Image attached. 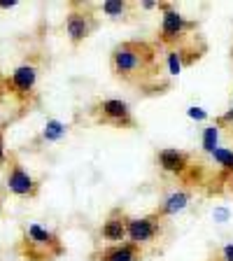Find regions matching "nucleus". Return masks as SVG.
I'll list each match as a JSON object with an SVG mask.
<instances>
[{
	"label": "nucleus",
	"instance_id": "obj_1",
	"mask_svg": "<svg viewBox=\"0 0 233 261\" xmlns=\"http://www.w3.org/2000/svg\"><path fill=\"white\" fill-rule=\"evenodd\" d=\"M147 49L145 44L138 42H121L112 49V56H110V65H112V72L121 80H131V77L140 75L145 70L147 61L152 59L149 54H145Z\"/></svg>",
	"mask_w": 233,
	"mask_h": 261
},
{
	"label": "nucleus",
	"instance_id": "obj_2",
	"mask_svg": "<svg viewBox=\"0 0 233 261\" xmlns=\"http://www.w3.org/2000/svg\"><path fill=\"white\" fill-rule=\"evenodd\" d=\"M161 217L147 215V217H126V243L145 247L152 245L161 236Z\"/></svg>",
	"mask_w": 233,
	"mask_h": 261
},
{
	"label": "nucleus",
	"instance_id": "obj_3",
	"mask_svg": "<svg viewBox=\"0 0 233 261\" xmlns=\"http://www.w3.org/2000/svg\"><path fill=\"white\" fill-rule=\"evenodd\" d=\"M5 189L16 198H35L40 191V182L23 168L16 159H10L5 175Z\"/></svg>",
	"mask_w": 233,
	"mask_h": 261
},
{
	"label": "nucleus",
	"instance_id": "obj_4",
	"mask_svg": "<svg viewBox=\"0 0 233 261\" xmlns=\"http://www.w3.org/2000/svg\"><path fill=\"white\" fill-rule=\"evenodd\" d=\"M23 240L31 250H38L40 254H61V243H59V236L49 228L40 226V224L31 222L23 226Z\"/></svg>",
	"mask_w": 233,
	"mask_h": 261
},
{
	"label": "nucleus",
	"instance_id": "obj_5",
	"mask_svg": "<svg viewBox=\"0 0 233 261\" xmlns=\"http://www.w3.org/2000/svg\"><path fill=\"white\" fill-rule=\"evenodd\" d=\"M98 114H100L103 121H108L112 126H119V128H131V126L136 124L133 110L121 98H105V100H100L98 103Z\"/></svg>",
	"mask_w": 233,
	"mask_h": 261
},
{
	"label": "nucleus",
	"instance_id": "obj_6",
	"mask_svg": "<svg viewBox=\"0 0 233 261\" xmlns=\"http://www.w3.org/2000/svg\"><path fill=\"white\" fill-rule=\"evenodd\" d=\"M161 7V40L166 44H175L182 40V35L187 33L189 23L170 3H159Z\"/></svg>",
	"mask_w": 233,
	"mask_h": 261
},
{
	"label": "nucleus",
	"instance_id": "obj_7",
	"mask_svg": "<svg viewBox=\"0 0 233 261\" xmlns=\"http://www.w3.org/2000/svg\"><path fill=\"white\" fill-rule=\"evenodd\" d=\"M93 28H96L93 16L89 14V12H84V10L72 7V12L65 16V35H68V40H70L75 47L77 44H82L89 35H91Z\"/></svg>",
	"mask_w": 233,
	"mask_h": 261
},
{
	"label": "nucleus",
	"instance_id": "obj_8",
	"mask_svg": "<svg viewBox=\"0 0 233 261\" xmlns=\"http://www.w3.org/2000/svg\"><path fill=\"white\" fill-rule=\"evenodd\" d=\"M38 65L33 63H21L16 65L14 70H12V77H10V87L16 96H31L38 87Z\"/></svg>",
	"mask_w": 233,
	"mask_h": 261
},
{
	"label": "nucleus",
	"instance_id": "obj_9",
	"mask_svg": "<svg viewBox=\"0 0 233 261\" xmlns=\"http://www.w3.org/2000/svg\"><path fill=\"white\" fill-rule=\"evenodd\" d=\"M157 163L163 173L177 175V177H182L189 170V156H187V152L175 149V147H163L161 152L157 154Z\"/></svg>",
	"mask_w": 233,
	"mask_h": 261
},
{
	"label": "nucleus",
	"instance_id": "obj_10",
	"mask_svg": "<svg viewBox=\"0 0 233 261\" xmlns=\"http://www.w3.org/2000/svg\"><path fill=\"white\" fill-rule=\"evenodd\" d=\"M100 236H103L105 243L110 245H119L126 243V215L121 210H112L110 217L103 222L100 226Z\"/></svg>",
	"mask_w": 233,
	"mask_h": 261
},
{
	"label": "nucleus",
	"instance_id": "obj_11",
	"mask_svg": "<svg viewBox=\"0 0 233 261\" xmlns=\"http://www.w3.org/2000/svg\"><path fill=\"white\" fill-rule=\"evenodd\" d=\"M189 203H191V194H189V191H187V189H175V191H170V194L161 201L157 215L161 219L163 217H175V215H182V212L189 207Z\"/></svg>",
	"mask_w": 233,
	"mask_h": 261
},
{
	"label": "nucleus",
	"instance_id": "obj_12",
	"mask_svg": "<svg viewBox=\"0 0 233 261\" xmlns=\"http://www.w3.org/2000/svg\"><path fill=\"white\" fill-rule=\"evenodd\" d=\"M98 261H142V250L131 243H119L110 245L103 252L96 254Z\"/></svg>",
	"mask_w": 233,
	"mask_h": 261
},
{
	"label": "nucleus",
	"instance_id": "obj_13",
	"mask_svg": "<svg viewBox=\"0 0 233 261\" xmlns=\"http://www.w3.org/2000/svg\"><path fill=\"white\" fill-rule=\"evenodd\" d=\"M68 136V124H63L61 119H49L42 126V133H40V140L42 142H61Z\"/></svg>",
	"mask_w": 233,
	"mask_h": 261
},
{
	"label": "nucleus",
	"instance_id": "obj_14",
	"mask_svg": "<svg viewBox=\"0 0 233 261\" xmlns=\"http://www.w3.org/2000/svg\"><path fill=\"white\" fill-rule=\"evenodd\" d=\"M219 136H222V126L219 124H208L201 133V149L205 154H212L219 147Z\"/></svg>",
	"mask_w": 233,
	"mask_h": 261
},
{
	"label": "nucleus",
	"instance_id": "obj_15",
	"mask_svg": "<svg viewBox=\"0 0 233 261\" xmlns=\"http://www.w3.org/2000/svg\"><path fill=\"white\" fill-rule=\"evenodd\" d=\"M210 156H212V161L217 163L222 170L233 173V149H228V147H217Z\"/></svg>",
	"mask_w": 233,
	"mask_h": 261
},
{
	"label": "nucleus",
	"instance_id": "obj_16",
	"mask_svg": "<svg viewBox=\"0 0 233 261\" xmlns=\"http://www.w3.org/2000/svg\"><path fill=\"white\" fill-rule=\"evenodd\" d=\"M100 10H103V14L108 19H121L126 14V10H128V3H124V0H105Z\"/></svg>",
	"mask_w": 233,
	"mask_h": 261
},
{
	"label": "nucleus",
	"instance_id": "obj_17",
	"mask_svg": "<svg viewBox=\"0 0 233 261\" xmlns=\"http://www.w3.org/2000/svg\"><path fill=\"white\" fill-rule=\"evenodd\" d=\"M182 51L179 49H170L168 51V59H166V65H168V75L177 77L179 72H182V68H185V59H182Z\"/></svg>",
	"mask_w": 233,
	"mask_h": 261
},
{
	"label": "nucleus",
	"instance_id": "obj_18",
	"mask_svg": "<svg viewBox=\"0 0 233 261\" xmlns=\"http://www.w3.org/2000/svg\"><path fill=\"white\" fill-rule=\"evenodd\" d=\"M212 219H215L217 224H226L228 219H231V210L224 207V205H217L215 210H212Z\"/></svg>",
	"mask_w": 233,
	"mask_h": 261
},
{
	"label": "nucleus",
	"instance_id": "obj_19",
	"mask_svg": "<svg viewBox=\"0 0 233 261\" xmlns=\"http://www.w3.org/2000/svg\"><path fill=\"white\" fill-rule=\"evenodd\" d=\"M187 117H189V119H194V121H208V117H210V114H208L203 108H196V105H191V108L187 110Z\"/></svg>",
	"mask_w": 233,
	"mask_h": 261
},
{
	"label": "nucleus",
	"instance_id": "obj_20",
	"mask_svg": "<svg viewBox=\"0 0 233 261\" xmlns=\"http://www.w3.org/2000/svg\"><path fill=\"white\" fill-rule=\"evenodd\" d=\"M5 130L0 128V168H3V163H7V149H5Z\"/></svg>",
	"mask_w": 233,
	"mask_h": 261
},
{
	"label": "nucleus",
	"instance_id": "obj_21",
	"mask_svg": "<svg viewBox=\"0 0 233 261\" xmlns=\"http://www.w3.org/2000/svg\"><path fill=\"white\" fill-rule=\"evenodd\" d=\"M219 256H222V261H233V243L224 245L222 252H219Z\"/></svg>",
	"mask_w": 233,
	"mask_h": 261
},
{
	"label": "nucleus",
	"instance_id": "obj_22",
	"mask_svg": "<svg viewBox=\"0 0 233 261\" xmlns=\"http://www.w3.org/2000/svg\"><path fill=\"white\" fill-rule=\"evenodd\" d=\"M231 121H233V103H231V110H228L226 114H222V119H219L217 124L222 126V124H231Z\"/></svg>",
	"mask_w": 233,
	"mask_h": 261
},
{
	"label": "nucleus",
	"instance_id": "obj_23",
	"mask_svg": "<svg viewBox=\"0 0 233 261\" xmlns=\"http://www.w3.org/2000/svg\"><path fill=\"white\" fill-rule=\"evenodd\" d=\"M142 10H147V12H149V10H159V3H142Z\"/></svg>",
	"mask_w": 233,
	"mask_h": 261
},
{
	"label": "nucleus",
	"instance_id": "obj_24",
	"mask_svg": "<svg viewBox=\"0 0 233 261\" xmlns=\"http://www.w3.org/2000/svg\"><path fill=\"white\" fill-rule=\"evenodd\" d=\"M12 7H16L14 0H10V3H0V10H12Z\"/></svg>",
	"mask_w": 233,
	"mask_h": 261
},
{
	"label": "nucleus",
	"instance_id": "obj_25",
	"mask_svg": "<svg viewBox=\"0 0 233 261\" xmlns=\"http://www.w3.org/2000/svg\"><path fill=\"white\" fill-rule=\"evenodd\" d=\"M0 215H3V198H0Z\"/></svg>",
	"mask_w": 233,
	"mask_h": 261
}]
</instances>
